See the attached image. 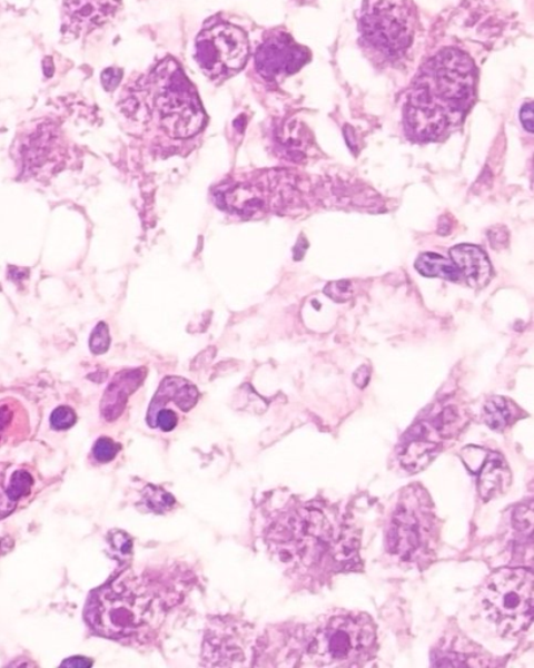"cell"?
Returning a JSON list of instances; mask_svg holds the SVG:
<instances>
[{"label":"cell","mask_w":534,"mask_h":668,"mask_svg":"<svg viewBox=\"0 0 534 668\" xmlns=\"http://www.w3.org/2000/svg\"><path fill=\"white\" fill-rule=\"evenodd\" d=\"M76 420H78V418H76V413L71 407L59 406L53 410L50 422L52 429L62 431L71 429L76 423Z\"/></svg>","instance_id":"cell-20"},{"label":"cell","mask_w":534,"mask_h":668,"mask_svg":"<svg viewBox=\"0 0 534 668\" xmlns=\"http://www.w3.org/2000/svg\"><path fill=\"white\" fill-rule=\"evenodd\" d=\"M120 9L121 0H63V35H89L116 18Z\"/></svg>","instance_id":"cell-12"},{"label":"cell","mask_w":534,"mask_h":668,"mask_svg":"<svg viewBox=\"0 0 534 668\" xmlns=\"http://www.w3.org/2000/svg\"><path fill=\"white\" fill-rule=\"evenodd\" d=\"M325 294L335 302H345L353 297V287L348 281H338L327 285Z\"/></svg>","instance_id":"cell-23"},{"label":"cell","mask_w":534,"mask_h":668,"mask_svg":"<svg viewBox=\"0 0 534 668\" xmlns=\"http://www.w3.org/2000/svg\"><path fill=\"white\" fill-rule=\"evenodd\" d=\"M415 267L419 275L424 277H439L448 281H459L462 277V273L454 262L437 254L426 253L419 255Z\"/></svg>","instance_id":"cell-17"},{"label":"cell","mask_w":534,"mask_h":668,"mask_svg":"<svg viewBox=\"0 0 534 668\" xmlns=\"http://www.w3.org/2000/svg\"><path fill=\"white\" fill-rule=\"evenodd\" d=\"M119 452V446L112 442L109 438L98 439V442L95 444L93 454L97 461L99 462H110L117 458Z\"/></svg>","instance_id":"cell-21"},{"label":"cell","mask_w":534,"mask_h":668,"mask_svg":"<svg viewBox=\"0 0 534 668\" xmlns=\"http://www.w3.org/2000/svg\"><path fill=\"white\" fill-rule=\"evenodd\" d=\"M449 255L472 287L483 288L491 283L492 263L483 249L473 245H459L449 249Z\"/></svg>","instance_id":"cell-14"},{"label":"cell","mask_w":534,"mask_h":668,"mask_svg":"<svg viewBox=\"0 0 534 668\" xmlns=\"http://www.w3.org/2000/svg\"><path fill=\"white\" fill-rule=\"evenodd\" d=\"M145 501H147L150 510L155 512H165L169 510L175 503L174 498L170 493L165 492L164 490L152 489L150 488L147 491V497H145Z\"/></svg>","instance_id":"cell-19"},{"label":"cell","mask_w":534,"mask_h":668,"mask_svg":"<svg viewBox=\"0 0 534 668\" xmlns=\"http://www.w3.org/2000/svg\"><path fill=\"white\" fill-rule=\"evenodd\" d=\"M483 455V460L476 461V465L471 464L469 466L472 472L478 475L479 495L484 500H491L506 490L511 474L506 462L500 454L484 451Z\"/></svg>","instance_id":"cell-13"},{"label":"cell","mask_w":534,"mask_h":668,"mask_svg":"<svg viewBox=\"0 0 534 668\" xmlns=\"http://www.w3.org/2000/svg\"><path fill=\"white\" fill-rule=\"evenodd\" d=\"M369 377H370V371H369V369L366 367V366H363V367H360V369H358L356 371V374L354 376V381H355V383L358 386H360V389H364V386L366 384H368Z\"/></svg>","instance_id":"cell-28"},{"label":"cell","mask_w":534,"mask_h":668,"mask_svg":"<svg viewBox=\"0 0 534 668\" xmlns=\"http://www.w3.org/2000/svg\"><path fill=\"white\" fill-rule=\"evenodd\" d=\"M330 522L316 510L287 514L270 530L269 544L284 563L310 566L329 546Z\"/></svg>","instance_id":"cell-4"},{"label":"cell","mask_w":534,"mask_h":668,"mask_svg":"<svg viewBox=\"0 0 534 668\" xmlns=\"http://www.w3.org/2000/svg\"><path fill=\"white\" fill-rule=\"evenodd\" d=\"M3 541L0 539V550H2Z\"/></svg>","instance_id":"cell-30"},{"label":"cell","mask_w":534,"mask_h":668,"mask_svg":"<svg viewBox=\"0 0 534 668\" xmlns=\"http://www.w3.org/2000/svg\"><path fill=\"white\" fill-rule=\"evenodd\" d=\"M140 384L139 372H125L117 376L110 389L106 391L102 402V413L106 420L113 421L123 412L126 401L137 385Z\"/></svg>","instance_id":"cell-16"},{"label":"cell","mask_w":534,"mask_h":668,"mask_svg":"<svg viewBox=\"0 0 534 668\" xmlns=\"http://www.w3.org/2000/svg\"><path fill=\"white\" fill-rule=\"evenodd\" d=\"M149 94L159 124L172 138H190L201 131L205 112L192 82L178 62L166 59L149 76Z\"/></svg>","instance_id":"cell-2"},{"label":"cell","mask_w":534,"mask_h":668,"mask_svg":"<svg viewBox=\"0 0 534 668\" xmlns=\"http://www.w3.org/2000/svg\"><path fill=\"white\" fill-rule=\"evenodd\" d=\"M484 418L487 426L494 431H502L508 426L511 418H513V410L505 399L493 397L485 405Z\"/></svg>","instance_id":"cell-18"},{"label":"cell","mask_w":534,"mask_h":668,"mask_svg":"<svg viewBox=\"0 0 534 668\" xmlns=\"http://www.w3.org/2000/svg\"><path fill=\"white\" fill-rule=\"evenodd\" d=\"M14 410L7 402H0V443L6 438L7 432H9L10 428L13 423Z\"/></svg>","instance_id":"cell-24"},{"label":"cell","mask_w":534,"mask_h":668,"mask_svg":"<svg viewBox=\"0 0 534 668\" xmlns=\"http://www.w3.org/2000/svg\"><path fill=\"white\" fill-rule=\"evenodd\" d=\"M6 480V470L0 472V519L9 515L22 498L32 491L34 480L24 469L11 470Z\"/></svg>","instance_id":"cell-15"},{"label":"cell","mask_w":534,"mask_h":668,"mask_svg":"<svg viewBox=\"0 0 534 668\" xmlns=\"http://www.w3.org/2000/svg\"><path fill=\"white\" fill-rule=\"evenodd\" d=\"M110 346L109 331H107L106 324L101 323L97 325V328L91 333L90 348L95 354H103Z\"/></svg>","instance_id":"cell-22"},{"label":"cell","mask_w":534,"mask_h":668,"mask_svg":"<svg viewBox=\"0 0 534 668\" xmlns=\"http://www.w3.org/2000/svg\"><path fill=\"white\" fill-rule=\"evenodd\" d=\"M362 30L374 48L396 55L411 43L414 22L406 4L399 0H372L365 6Z\"/></svg>","instance_id":"cell-8"},{"label":"cell","mask_w":534,"mask_h":668,"mask_svg":"<svg viewBox=\"0 0 534 668\" xmlns=\"http://www.w3.org/2000/svg\"><path fill=\"white\" fill-rule=\"evenodd\" d=\"M91 665H93V662H91V660L83 658V657H72L70 659L65 660V662L62 664V666L66 667H76V668H83V667H91Z\"/></svg>","instance_id":"cell-29"},{"label":"cell","mask_w":534,"mask_h":668,"mask_svg":"<svg viewBox=\"0 0 534 668\" xmlns=\"http://www.w3.org/2000/svg\"><path fill=\"white\" fill-rule=\"evenodd\" d=\"M427 520L414 503L403 501L396 508L388 528L387 546L394 556L403 560L414 558L424 544Z\"/></svg>","instance_id":"cell-11"},{"label":"cell","mask_w":534,"mask_h":668,"mask_svg":"<svg viewBox=\"0 0 534 668\" xmlns=\"http://www.w3.org/2000/svg\"><path fill=\"white\" fill-rule=\"evenodd\" d=\"M477 71L464 52L447 49L427 60L412 82L404 121L423 141L437 140L459 125L476 98Z\"/></svg>","instance_id":"cell-1"},{"label":"cell","mask_w":534,"mask_h":668,"mask_svg":"<svg viewBox=\"0 0 534 668\" xmlns=\"http://www.w3.org/2000/svg\"><path fill=\"white\" fill-rule=\"evenodd\" d=\"M309 51L296 43L286 32L266 38L255 57L257 72L267 81H278L300 70L308 63Z\"/></svg>","instance_id":"cell-10"},{"label":"cell","mask_w":534,"mask_h":668,"mask_svg":"<svg viewBox=\"0 0 534 668\" xmlns=\"http://www.w3.org/2000/svg\"><path fill=\"white\" fill-rule=\"evenodd\" d=\"M121 76H123V73H121V70H118V68H109V70H106L102 73V82L105 88L107 90L116 89L119 86Z\"/></svg>","instance_id":"cell-25"},{"label":"cell","mask_w":534,"mask_h":668,"mask_svg":"<svg viewBox=\"0 0 534 668\" xmlns=\"http://www.w3.org/2000/svg\"><path fill=\"white\" fill-rule=\"evenodd\" d=\"M147 605L126 583L111 584L90 599L87 618L99 633L127 636L141 625Z\"/></svg>","instance_id":"cell-7"},{"label":"cell","mask_w":534,"mask_h":668,"mask_svg":"<svg viewBox=\"0 0 534 668\" xmlns=\"http://www.w3.org/2000/svg\"><path fill=\"white\" fill-rule=\"evenodd\" d=\"M521 120L525 130L533 134V104L530 102L523 106V109L521 110Z\"/></svg>","instance_id":"cell-27"},{"label":"cell","mask_w":534,"mask_h":668,"mask_svg":"<svg viewBox=\"0 0 534 668\" xmlns=\"http://www.w3.org/2000/svg\"><path fill=\"white\" fill-rule=\"evenodd\" d=\"M490 240L494 248L505 247L508 243V233L505 227H497L490 233Z\"/></svg>","instance_id":"cell-26"},{"label":"cell","mask_w":534,"mask_h":668,"mask_svg":"<svg viewBox=\"0 0 534 668\" xmlns=\"http://www.w3.org/2000/svg\"><path fill=\"white\" fill-rule=\"evenodd\" d=\"M457 414L445 409L429 420L418 423L408 432L400 450V462L412 473L422 472L436 458L442 442L453 435Z\"/></svg>","instance_id":"cell-9"},{"label":"cell","mask_w":534,"mask_h":668,"mask_svg":"<svg viewBox=\"0 0 534 668\" xmlns=\"http://www.w3.org/2000/svg\"><path fill=\"white\" fill-rule=\"evenodd\" d=\"M376 631L365 617H338L317 633L309 648L312 662L340 665L350 662L372 648Z\"/></svg>","instance_id":"cell-6"},{"label":"cell","mask_w":534,"mask_h":668,"mask_svg":"<svg viewBox=\"0 0 534 668\" xmlns=\"http://www.w3.org/2000/svg\"><path fill=\"white\" fill-rule=\"evenodd\" d=\"M481 606L501 635H521L533 621L532 572L522 568L500 569L481 590Z\"/></svg>","instance_id":"cell-3"},{"label":"cell","mask_w":534,"mask_h":668,"mask_svg":"<svg viewBox=\"0 0 534 668\" xmlns=\"http://www.w3.org/2000/svg\"><path fill=\"white\" fill-rule=\"evenodd\" d=\"M248 58V37L243 29L230 22H209L197 37V63L212 81L220 82L231 78L246 67Z\"/></svg>","instance_id":"cell-5"}]
</instances>
